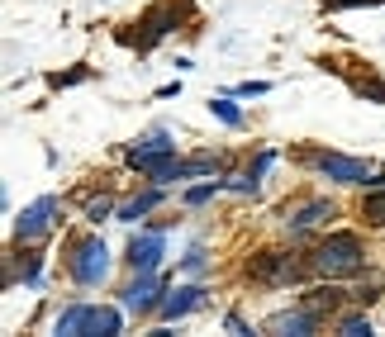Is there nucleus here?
<instances>
[{
	"label": "nucleus",
	"instance_id": "obj_1",
	"mask_svg": "<svg viewBox=\"0 0 385 337\" xmlns=\"http://www.w3.org/2000/svg\"><path fill=\"white\" fill-rule=\"evenodd\" d=\"M319 276H357L361 271V242L352 233H333L319 242V252L309 261Z\"/></svg>",
	"mask_w": 385,
	"mask_h": 337
},
{
	"label": "nucleus",
	"instance_id": "obj_2",
	"mask_svg": "<svg viewBox=\"0 0 385 337\" xmlns=\"http://www.w3.org/2000/svg\"><path fill=\"white\" fill-rule=\"evenodd\" d=\"M57 333H119V313L95 309V304H77V309L57 313Z\"/></svg>",
	"mask_w": 385,
	"mask_h": 337
},
{
	"label": "nucleus",
	"instance_id": "obj_3",
	"mask_svg": "<svg viewBox=\"0 0 385 337\" xmlns=\"http://www.w3.org/2000/svg\"><path fill=\"white\" fill-rule=\"evenodd\" d=\"M105 271H110V252H105V242H100V237H86V242H77L72 276H77L81 285H100V281H105Z\"/></svg>",
	"mask_w": 385,
	"mask_h": 337
},
{
	"label": "nucleus",
	"instance_id": "obj_4",
	"mask_svg": "<svg viewBox=\"0 0 385 337\" xmlns=\"http://www.w3.org/2000/svg\"><path fill=\"white\" fill-rule=\"evenodd\" d=\"M248 276H252V281H267V285H276V281H300L304 266H300V261H290V257H281V252H262V257H252Z\"/></svg>",
	"mask_w": 385,
	"mask_h": 337
},
{
	"label": "nucleus",
	"instance_id": "obj_5",
	"mask_svg": "<svg viewBox=\"0 0 385 337\" xmlns=\"http://www.w3.org/2000/svg\"><path fill=\"white\" fill-rule=\"evenodd\" d=\"M53 214H57V200H38V205H29L24 214H19V224H15V237H24V242L43 237L48 228H53Z\"/></svg>",
	"mask_w": 385,
	"mask_h": 337
},
{
	"label": "nucleus",
	"instance_id": "obj_6",
	"mask_svg": "<svg viewBox=\"0 0 385 337\" xmlns=\"http://www.w3.org/2000/svg\"><path fill=\"white\" fill-rule=\"evenodd\" d=\"M319 166H324V176H329V181H352V185H366V181H371L366 162H357V157L329 152V157H319Z\"/></svg>",
	"mask_w": 385,
	"mask_h": 337
},
{
	"label": "nucleus",
	"instance_id": "obj_7",
	"mask_svg": "<svg viewBox=\"0 0 385 337\" xmlns=\"http://www.w3.org/2000/svg\"><path fill=\"white\" fill-rule=\"evenodd\" d=\"M162 233H143V237H134V242H129V266H134V271H152V266H157V261H162Z\"/></svg>",
	"mask_w": 385,
	"mask_h": 337
},
{
	"label": "nucleus",
	"instance_id": "obj_8",
	"mask_svg": "<svg viewBox=\"0 0 385 337\" xmlns=\"http://www.w3.org/2000/svg\"><path fill=\"white\" fill-rule=\"evenodd\" d=\"M157 295H162V281L143 271V281L124 290V309H129V313H148L152 304H157Z\"/></svg>",
	"mask_w": 385,
	"mask_h": 337
},
{
	"label": "nucleus",
	"instance_id": "obj_9",
	"mask_svg": "<svg viewBox=\"0 0 385 337\" xmlns=\"http://www.w3.org/2000/svg\"><path fill=\"white\" fill-rule=\"evenodd\" d=\"M205 304V290L200 285H181L176 295H166L162 299V318H186L191 309H200Z\"/></svg>",
	"mask_w": 385,
	"mask_h": 337
},
{
	"label": "nucleus",
	"instance_id": "obj_10",
	"mask_svg": "<svg viewBox=\"0 0 385 337\" xmlns=\"http://www.w3.org/2000/svg\"><path fill=\"white\" fill-rule=\"evenodd\" d=\"M171 152V143H166V133H152L143 148H129V166H138V171H148L157 157H166Z\"/></svg>",
	"mask_w": 385,
	"mask_h": 337
},
{
	"label": "nucleus",
	"instance_id": "obj_11",
	"mask_svg": "<svg viewBox=\"0 0 385 337\" xmlns=\"http://www.w3.org/2000/svg\"><path fill=\"white\" fill-rule=\"evenodd\" d=\"M314 323H319V318L300 304L295 313H276V318H272V333H300L304 337V333H314Z\"/></svg>",
	"mask_w": 385,
	"mask_h": 337
},
{
	"label": "nucleus",
	"instance_id": "obj_12",
	"mask_svg": "<svg viewBox=\"0 0 385 337\" xmlns=\"http://www.w3.org/2000/svg\"><path fill=\"white\" fill-rule=\"evenodd\" d=\"M333 209L324 205V200H314V205H304L300 214H295V219H290V228H295V233H304V228H314V224H319V219H329Z\"/></svg>",
	"mask_w": 385,
	"mask_h": 337
},
{
	"label": "nucleus",
	"instance_id": "obj_13",
	"mask_svg": "<svg viewBox=\"0 0 385 337\" xmlns=\"http://www.w3.org/2000/svg\"><path fill=\"white\" fill-rule=\"evenodd\" d=\"M304 309L314 313V318H324V313H333V309H338V290H314V295L304 299Z\"/></svg>",
	"mask_w": 385,
	"mask_h": 337
},
{
	"label": "nucleus",
	"instance_id": "obj_14",
	"mask_svg": "<svg viewBox=\"0 0 385 337\" xmlns=\"http://www.w3.org/2000/svg\"><path fill=\"white\" fill-rule=\"evenodd\" d=\"M157 200H162V190H143L138 200H129V205L119 209V219H138V214H148V209H157Z\"/></svg>",
	"mask_w": 385,
	"mask_h": 337
},
{
	"label": "nucleus",
	"instance_id": "obj_15",
	"mask_svg": "<svg viewBox=\"0 0 385 337\" xmlns=\"http://www.w3.org/2000/svg\"><path fill=\"white\" fill-rule=\"evenodd\" d=\"M361 214H366V224H385V190H371Z\"/></svg>",
	"mask_w": 385,
	"mask_h": 337
},
{
	"label": "nucleus",
	"instance_id": "obj_16",
	"mask_svg": "<svg viewBox=\"0 0 385 337\" xmlns=\"http://www.w3.org/2000/svg\"><path fill=\"white\" fill-rule=\"evenodd\" d=\"M210 109H214V114H219L223 124H233V129H238V124H243V114H238V104H233V100H214V104H210Z\"/></svg>",
	"mask_w": 385,
	"mask_h": 337
},
{
	"label": "nucleus",
	"instance_id": "obj_17",
	"mask_svg": "<svg viewBox=\"0 0 385 337\" xmlns=\"http://www.w3.org/2000/svg\"><path fill=\"white\" fill-rule=\"evenodd\" d=\"M219 190V181H210V185H195V190H186V205H205L210 195Z\"/></svg>",
	"mask_w": 385,
	"mask_h": 337
},
{
	"label": "nucleus",
	"instance_id": "obj_18",
	"mask_svg": "<svg viewBox=\"0 0 385 337\" xmlns=\"http://www.w3.org/2000/svg\"><path fill=\"white\" fill-rule=\"evenodd\" d=\"M366 333H371L366 318H343V337H366Z\"/></svg>",
	"mask_w": 385,
	"mask_h": 337
},
{
	"label": "nucleus",
	"instance_id": "obj_19",
	"mask_svg": "<svg viewBox=\"0 0 385 337\" xmlns=\"http://www.w3.org/2000/svg\"><path fill=\"white\" fill-rule=\"evenodd\" d=\"M105 214H110V200H105V195H100V200H95V205L86 209V219H91V224H100V219H105Z\"/></svg>",
	"mask_w": 385,
	"mask_h": 337
},
{
	"label": "nucleus",
	"instance_id": "obj_20",
	"mask_svg": "<svg viewBox=\"0 0 385 337\" xmlns=\"http://www.w3.org/2000/svg\"><path fill=\"white\" fill-rule=\"evenodd\" d=\"M357 91H361V95H371V100H385V86H381V81H361Z\"/></svg>",
	"mask_w": 385,
	"mask_h": 337
},
{
	"label": "nucleus",
	"instance_id": "obj_21",
	"mask_svg": "<svg viewBox=\"0 0 385 337\" xmlns=\"http://www.w3.org/2000/svg\"><path fill=\"white\" fill-rule=\"evenodd\" d=\"M205 266V247H191V257H186V271H200Z\"/></svg>",
	"mask_w": 385,
	"mask_h": 337
},
{
	"label": "nucleus",
	"instance_id": "obj_22",
	"mask_svg": "<svg viewBox=\"0 0 385 337\" xmlns=\"http://www.w3.org/2000/svg\"><path fill=\"white\" fill-rule=\"evenodd\" d=\"M324 5H333V10H338V5H376V0H324Z\"/></svg>",
	"mask_w": 385,
	"mask_h": 337
}]
</instances>
